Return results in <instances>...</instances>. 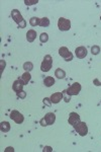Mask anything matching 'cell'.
<instances>
[{
  "mask_svg": "<svg viewBox=\"0 0 101 152\" xmlns=\"http://www.w3.org/2000/svg\"><path fill=\"white\" fill-rule=\"evenodd\" d=\"M11 16H12V19L17 23L18 27H19L20 29H24V27H26V21L24 20V18H22V15L19 12V10L13 9L11 12Z\"/></svg>",
  "mask_w": 101,
  "mask_h": 152,
  "instance_id": "cell-1",
  "label": "cell"
},
{
  "mask_svg": "<svg viewBox=\"0 0 101 152\" xmlns=\"http://www.w3.org/2000/svg\"><path fill=\"white\" fill-rule=\"evenodd\" d=\"M73 127H74L75 131L77 132L80 136L84 137V136H86V135L88 134V127H87V125H86L85 122L80 121V122H78L77 124H75Z\"/></svg>",
  "mask_w": 101,
  "mask_h": 152,
  "instance_id": "cell-2",
  "label": "cell"
},
{
  "mask_svg": "<svg viewBox=\"0 0 101 152\" xmlns=\"http://www.w3.org/2000/svg\"><path fill=\"white\" fill-rule=\"evenodd\" d=\"M53 66V58L50 55H46L41 65V70L43 72H49Z\"/></svg>",
  "mask_w": 101,
  "mask_h": 152,
  "instance_id": "cell-3",
  "label": "cell"
},
{
  "mask_svg": "<svg viewBox=\"0 0 101 152\" xmlns=\"http://www.w3.org/2000/svg\"><path fill=\"white\" fill-rule=\"evenodd\" d=\"M55 121H56V116H55V114L48 113V114L39 121V124H41V126H43V127H47V126L53 125V124L55 123Z\"/></svg>",
  "mask_w": 101,
  "mask_h": 152,
  "instance_id": "cell-4",
  "label": "cell"
},
{
  "mask_svg": "<svg viewBox=\"0 0 101 152\" xmlns=\"http://www.w3.org/2000/svg\"><path fill=\"white\" fill-rule=\"evenodd\" d=\"M58 27L60 31L67 32L70 31L71 29V21L65 18H60L58 20Z\"/></svg>",
  "mask_w": 101,
  "mask_h": 152,
  "instance_id": "cell-5",
  "label": "cell"
},
{
  "mask_svg": "<svg viewBox=\"0 0 101 152\" xmlns=\"http://www.w3.org/2000/svg\"><path fill=\"white\" fill-rule=\"evenodd\" d=\"M59 54H60L61 57L64 58L65 61L67 62H70L73 60V54L70 52V50H69L67 47H61V48L59 49Z\"/></svg>",
  "mask_w": 101,
  "mask_h": 152,
  "instance_id": "cell-6",
  "label": "cell"
},
{
  "mask_svg": "<svg viewBox=\"0 0 101 152\" xmlns=\"http://www.w3.org/2000/svg\"><path fill=\"white\" fill-rule=\"evenodd\" d=\"M81 84L78 82H75L73 83L72 85H71L70 87H68V88L66 89L67 93H68L69 95H78L80 93V91H81Z\"/></svg>",
  "mask_w": 101,
  "mask_h": 152,
  "instance_id": "cell-7",
  "label": "cell"
},
{
  "mask_svg": "<svg viewBox=\"0 0 101 152\" xmlns=\"http://www.w3.org/2000/svg\"><path fill=\"white\" fill-rule=\"evenodd\" d=\"M10 119L13 120L16 124H22L24 123V115L20 114V113L18 112V111H16V110L11 111V113H10Z\"/></svg>",
  "mask_w": 101,
  "mask_h": 152,
  "instance_id": "cell-8",
  "label": "cell"
},
{
  "mask_svg": "<svg viewBox=\"0 0 101 152\" xmlns=\"http://www.w3.org/2000/svg\"><path fill=\"white\" fill-rule=\"evenodd\" d=\"M75 54L76 56H77V58H79V59H84V58L87 56V49L83 46H80L78 47V48H76Z\"/></svg>",
  "mask_w": 101,
  "mask_h": 152,
  "instance_id": "cell-9",
  "label": "cell"
},
{
  "mask_svg": "<svg viewBox=\"0 0 101 152\" xmlns=\"http://www.w3.org/2000/svg\"><path fill=\"white\" fill-rule=\"evenodd\" d=\"M24 86V84L22 83V81L18 78V79H16V80L13 82V84H12V89H13L15 92H19V91L24 90V89H22Z\"/></svg>",
  "mask_w": 101,
  "mask_h": 152,
  "instance_id": "cell-10",
  "label": "cell"
},
{
  "mask_svg": "<svg viewBox=\"0 0 101 152\" xmlns=\"http://www.w3.org/2000/svg\"><path fill=\"white\" fill-rule=\"evenodd\" d=\"M68 122L70 125L74 126L75 124H77L78 122H80V116L78 115L77 113H71V114L69 115Z\"/></svg>",
  "mask_w": 101,
  "mask_h": 152,
  "instance_id": "cell-11",
  "label": "cell"
},
{
  "mask_svg": "<svg viewBox=\"0 0 101 152\" xmlns=\"http://www.w3.org/2000/svg\"><path fill=\"white\" fill-rule=\"evenodd\" d=\"M50 102L52 104H59L63 99V92H55L50 95Z\"/></svg>",
  "mask_w": 101,
  "mask_h": 152,
  "instance_id": "cell-12",
  "label": "cell"
},
{
  "mask_svg": "<svg viewBox=\"0 0 101 152\" xmlns=\"http://www.w3.org/2000/svg\"><path fill=\"white\" fill-rule=\"evenodd\" d=\"M37 38V32L35 29H29L26 33V40L28 43H33Z\"/></svg>",
  "mask_w": 101,
  "mask_h": 152,
  "instance_id": "cell-13",
  "label": "cell"
},
{
  "mask_svg": "<svg viewBox=\"0 0 101 152\" xmlns=\"http://www.w3.org/2000/svg\"><path fill=\"white\" fill-rule=\"evenodd\" d=\"M19 79L22 81V83H24V85H26L27 83L29 82V80L31 79V75H30V73H29V72H24V73L22 74L21 76H20Z\"/></svg>",
  "mask_w": 101,
  "mask_h": 152,
  "instance_id": "cell-14",
  "label": "cell"
},
{
  "mask_svg": "<svg viewBox=\"0 0 101 152\" xmlns=\"http://www.w3.org/2000/svg\"><path fill=\"white\" fill-rule=\"evenodd\" d=\"M10 124L8 123V122H1V124H0V130H1V132H3V133H7V132L10 131Z\"/></svg>",
  "mask_w": 101,
  "mask_h": 152,
  "instance_id": "cell-15",
  "label": "cell"
},
{
  "mask_svg": "<svg viewBox=\"0 0 101 152\" xmlns=\"http://www.w3.org/2000/svg\"><path fill=\"white\" fill-rule=\"evenodd\" d=\"M44 84L47 87H50L55 84V79L53 78L52 76H47L45 79H44Z\"/></svg>",
  "mask_w": 101,
  "mask_h": 152,
  "instance_id": "cell-16",
  "label": "cell"
},
{
  "mask_svg": "<svg viewBox=\"0 0 101 152\" xmlns=\"http://www.w3.org/2000/svg\"><path fill=\"white\" fill-rule=\"evenodd\" d=\"M55 76L58 79H63L66 77V72L63 69H61V68H58V69H56V71H55Z\"/></svg>",
  "mask_w": 101,
  "mask_h": 152,
  "instance_id": "cell-17",
  "label": "cell"
},
{
  "mask_svg": "<svg viewBox=\"0 0 101 152\" xmlns=\"http://www.w3.org/2000/svg\"><path fill=\"white\" fill-rule=\"evenodd\" d=\"M39 23H41V18H39L33 16V18L29 19V25H30L31 27H37V25H39Z\"/></svg>",
  "mask_w": 101,
  "mask_h": 152,
  "instance_id": "cell-18",
  "label": "cell"
},
{
  "mask_svg": "<svg viewBox=\"0 0 101 152\" xmlns=\"http://www.w3.org/2000/svg\"><path fill=\"white\" fill-rule=\"evenodd\" d=\"M50 25V19L48 18H41V23H39V27H48Z\"/></svg>",
  "mask_w": 101,
  "mask_h": 152,
  "instance_id": "cell-19",
  "label": "cell"
},
{
  "mask_svg": "<svg viewBox=\"0 0 101 152\" xmlns=\"http://www.w3.org/2000/svg\"><path fill=\"white\" fill-rule=\"evenodd\" d=\"M24 69L25 70V72H30L33 69V64L31 62H25L24 64Z\"/></svg>",
  "mask_w": 101,
  "mask_h": 152,
  "instance_id": "cell-20",
  "label": "cell"
},
{
  "mask_svg": "<svg viewBox=\"0 0 101 152\" xmlns=\"http://www.w3.org/2000/svg\"><path fill=\"white\" fill-rule=\"evenodd\" d=\"M91 53H92V55H98L100 53V47L97 46V45H94V46H92Z\"/></svg>",
  "mask_w": 101,
  "mask_h": 152,
  "instance_id": "cell-21",
  "label": "cell"
},
{
  "mask_svg": "<svg viewBox=\"0 0 101 152\" xmlns=\"http://www.w3.org/2000/svg\"><path fill=\"white\" fill-rule=\"evenodd\" d=\"M39 40H41L42 43H47L48 41H49V35H48L47 33L41 34V36H39Z\"/></svg>",
  "mask_w": 101,
  "mask_h": 152,
  "instance_id": "cell-22",
  "label": "cell"
},
{
  "mask_svg": "<svg viewBox=\"0 0 101 152\" xmlns=\"http://www.w3.org/2000/svg\"><path fill=\"white\" fill-rule=\"evenodd\" d=\"M63 99H64L66 102H69L71 100V95H69L66 90L63 91Z\"/></svg>",
  "mask_w": 101,
  "mask_h": 152,
  "instance_id": "cell-23",
  "label": "cell"
},
{
  "mask_svg": "<svg viewBox=\"0 0 101 152\" xmlns=\"http://www.w3.org/2000/svg\"><path fill=\"white\" fill-rule=\"evenodd\" d=\"M24 3L26 5H35V4L39 3L37 0H24Z\"/></svg>",
  "mask_w": 101,
  "mask_h": 152,
  "instance_id": "cell-24",
  "label": "cell"
},
{
  "mask_svg": "<svg viewBox=\"0 0 101 152\" xmlns=\"http://www.w3.org/2000/svg\"><path fill=\"white\" fill-rule=\"evenodd\" d=\"M6 66V62L4 60H0V74H2L3 72V69L5 68Z\"/></svg>",
  "mask_w": 101,
  "mask_h": 152,
  "instance_id": "cell-25",
  "label": "cell"
},
{
  "mask_svg": "<svg viewBox=\"0 0 101 152\" xmlns=\"http://www.w3.org/2000/svg\"><path fill=\"white\" fill-rule=\"evenodd\" d=\"M43 102H44V104H46V106H52V102H50V98H49V97H45V98H44Z\"/></svg>",
  "mask_w": 101,
  "mask_h": 152,
  "instance_id": "cell-26",
  "label": "cell"
},
{
  "mask_svg": "<svg viewBox=\"0 0 101 152\" xmlns=\"http://www.w3.org/2000/svg\"><path fill=\"white\" fill-rule=\"evenodd\" d=\"M16 95L18 96V97H20V98H25L26 97V92L24 90H21V91H19V92H16Z\"/></svg>",
  "mask_w": 101,
  "mask_h": 152,
  "instance_id": "cell-27",
  "label": "cell"
},
{
  "mask_svg": "<svg viewBox=\"0 0 101 152\" xmlns=\"http://www.w3.org/2000/svg\"><path fill=\"white\" fill-rule=\"evenodd\" d=\"M53 151V149H52V147H50V146H46L45 148L43 149V152H52Z\"/></svg>",
  "mask_w": 101,
  "mask_h": 152,
  "instance_id": "cell-28",
  "label": "cell"
},
{
  "mask_svg": "<svg viewBox=\"0 0 101 152\" xmlns=\"http://www.w3.org/2000/svg\"><path fill=\"white\" fill-rule=\"evenodd\" d=\"M93 84H95L96 86H101V82H100L99 80H98L97 78H95V79L93 80Z\"/></svg>",
  "mask_w": 101,
  "mask_h": 152,
  "instance_id": "cell-29",
  "label": "cell"
},
{
  "mask_svg": "<svg viewBox=\"0 0 101 152\" xmlns=\"http://www.w3.org/2000/svg\"><path fill=\"white\" fill-rule=\"evenodd\" d=\"M13 151H14L13 147H7V148L4 150V152H13Z\"/></svg>",
  "mask_w": 101,
  "mask_h": 152,
  "instance_id": "cell-30",
  "label": "cell"
},
{
  "mask_svg": "<svg viewBox=\"0 0 101 152\" xmlns=\"http://www.w3.org/2000/svg\"><path fill=\"white\" fill-rule=\"evenodd\" d=\"M100 19H101V15H100Z\"/></svg>",
  "mask_w": 101,
  "mask_h": 152,
  "instance_id": "cell-31",
  "label": "cell"
}]
</instances>
